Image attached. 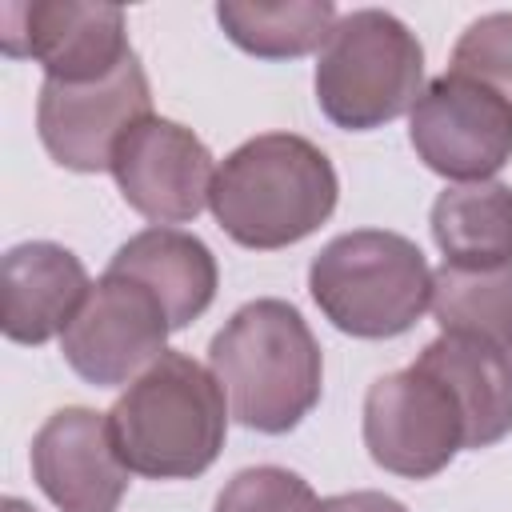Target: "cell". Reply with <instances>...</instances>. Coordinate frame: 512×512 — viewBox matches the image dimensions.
I'll use <instances>...</instances> for the list:
<instances>
[{"mask_svg":"<svg viewBox=\"0 0 512 512\" xmlns=\"http://www.w3.org/2000/svg\"><path fill=\"white\" fill-rule=\"evenodd\" d=\"M408 144L444 180H492L512 160V104L468 76L444 72L412 104Z\"/></svg>","mask_w":512,"mask_h":512,"instance_id":"7","label":"cell"},{"mask_svg":"<svg viewBox=\"0 0 512 512\" xmlns=\"http://www.w3.org/2000/svg\"><path fill=\"white\" fill-rule=\"evenodd\" d=\"M108 272L144 284L160 300L172 332L188 328L196 316H204L212 308L216 284H220L212 248L200 236L180 232V228H144V232H136L132 240H124L116 248Z\"/></svg>","mask_w":512,"mask_h":512,"instance_id":"14","label":"cell"},{"mask_svg":"<svg viewBox=\"0 0 512 512\" xmlns=\"http://www.w3.org/2000/svg\"><path fill=\"white\" fill-rule=\"evenodd\" d=\"M0 512H36V508H32V504H24L20 496H8V500L0 504Z\"/></svg>","mask_w":512,"mask_h":512,"instance_id":"22","label":"cell"},{"mask_svg":"<svg viewBox=\"0 0 512 512\" xmlns=\"http://www.w3.org/2000/svg\"><path fill=\"white\" fill-rule=\"evenodd\" d=\"M112 180L132 212L156 228L188 224L204 212L216 180L212 152L204 140L164 116L140 120L112 152Z\"/></svg>","mask_w":512,"mask_h":512,"instance_id":"11","label":"cell"},{"mask_svg":"<svg viewBox=\"0 0 512 512\" xmlns=\"http://www.w3.org/2000/svg\"><path fill=\"white\" fill-rule=\"evenodd\" d=\"M92 280L76 252L52 240H28L4 252V316L0 328L12 344H48L64 336L80 312Z\"/></svg>","mask_w":512,"mask_h":512,"instance_id":"13","label":"cell"},{"mask_svg":"<svg viewBox=\"0 0 512 512\" xmlns=\"http://www.w3.org/2000/svg\"><path fill=\"white\" fill-rule=\"evenodd\" d=\"M424 92L416 32L384 12L356 8L336 20L316 60V104L344 132H372L412 112Z\"/></svg>","mask_w":512,"mask_h":512,"instance_id":"5","label":"cell"},{"mask_svg":"<svg viewBox=\"0 0 512 512\" xmlns=\"http://www.w3.org/2000/svg\"><path fill=\"white\" fill-rule=\"evenodd\" d=\"M152 116V88L136 52L96 84L44 80L36 96V132L44 152L72 172L112 168L116 144Z\"/></svg>","mask_w":512,"mask_h":512,"instance_id":"9","label":"cell"},{"mask_svg":"<svg viewBox=\"0 0 512 512\" xmlns=\"http://www.w3.org/2000/svg\"><path fill=\"white\" fill-rule=\"evenodd\" d=\"M320 500L312 484L288 468L256 464L240 468L216 496L212 512H316Z\"/></svg>","mask_w":512,"mask_h":512,"instance_id":"20","label":"cell"},{"mask_svg":"<svg viewBox=\"0 0 512 512\" xmlns=\"http://www.w3.org/2000/svg\"><path fill=\"white\" fill-rule=\"evenodd\" d=\"M228 416L212 368L184 352H164L116 396L108 432L128 472L144 480H192L216 464Z\"/></svg>","mask_w":512,"mask_h":512,"instance_id":"3","label":"cell"},{"mask_svg":"<svg viewBox=\"0 0 512 512\" xmlns=\"http://www.w3.org/2000/svg\"><path fill=\"white\" fill-rule=\"evenodd\" d=\"M208 368L232 420L264 436L292 432L324 388V360L308 320L276 296L232 312L208 344Z\"/></svg>","mask_w":512,"mask_h":512,"instance_id":"1","label":"cell"},{"mask_svg":"<svg viewBox=\"0 0 512 512\" xmlns=\"http://www.w3.org/2000/svg\"><path fill=\"white\" fill-rule=\"evenodd\" d=\"M364 448L376 468L404 480H428L468 448V420L452 388L412 360L368 384Z\"/></svg>","mask_w":512,"mask_h":512,"instance_id":"6","label":"cell"},{"mask_svg":"<svg viewBox=\"0 0 512 512\" xmlns=\"http://www.w3.org/2000/svg\"><path fill=\"white\" fill-rule=\"evenodd\" d=\"M0 48L12 60H36L44 80L96 84L112 76L128 56V24L116 4L36 0L4 4Z\"/></svg>","mask_w":512,"mask_h":512,"instance_id":"10","label":"cell"},{"mask_svg":"<svg viewBox=\"0 0 512 512\" xmlns=\"http://www.w3.org/2000/svg\"><path fill=\"white\" fill-rule=\"evenodd\" d=\"M316 512H408L396 496H384V492H372V488H360V492H340V496H328L320 500Z\"/></svg>","mask_w":512,"mask_h":512,"instance_id":"21","label":"cell"},{"mask_svg":"<svg viewBox=\"0 0 512 512\" xmlns=\"http://www.w3.org/2000/svg\"><path fill=\"white\" fill-rule=\"evenodd\" d=\"M432 316L440 332L488 340L512 356V264L432 272Z\"/></svg>","mask_w":512,"mask_h":512,"instance_id":"18","label":"cell"},{"mask_svg":"<svg viewBox=\"0 0 512 512\" xmlns=\"http://www.w3.org/2000/svg\"><path fill=\"white\" fill-rule=\"evenodd\" d=\"M428 372H436L464 408L468 448H492L512 432V356L488 340L440 332L416 356Z\"/></svg>","mask_w":512,"mask_h":512,"instance_id":"15","label":"cell"},{"mask_svg":"<svg viewBox=\"0 0 512 512\" xmlns=\"http://www.w3.org/2000/svg\"><path fill=\"white\" fill-rule=\"evenodd\" d=\"M432 240L444 264L496 268L512 264V188L500 180L452 184L432 200Z\"/></svg>","mask_w":512,"mask_h":512,"instance_id":"16","label":"cell"},{"mask_svg":"<svg viewBox=\"0 0 512 512\" xmlns=\"http://www.w3.org/2000/svg\"><path fill=\"white\" fill-rule=\"evenodd\" d=\"M32 480L60 512H116L128 468L112 444L108 412L60 408L32 436Z\"/></svg>","mask_w":512,"mask_h":512,"instance_id":"12","label":"cell"},{"mask_svg":"<svg viewBox=\"0 0 512 512\" xmlns=\"http://www.w3.org/2000/svg\"><path fill=\"white\" fill-rule=\"evenodd\" d=\"M308 292L344 336L392 340L432 308V268L408 236L356 228L312 256Z\"/></svg>","mask_w":512,"mask_h":512,"instance_id":"4","label":"cell"},{"mask_svg":"<svg viewBox=\"0 0 512 512\" xmlns=\"http://www.w3.org/2000/svg\"><path fill=\"white\" fill-rule=\"evenodd\" d=\"M168 332L172 324L144 284L104 272L64 328L60 352L80 380L96 388H120L168 352Z\"/></svg>","mask_w":512,"mask_h":512,"instance_id":"8","label":"cell"},{"mask_svg":"<svg viewBox=\"0 0 512 512\" xmlns=\"http://www.w3.org/2000/svg\"><path fill=\"white\" fill-rule=\"evenodd\" d=\"M340 200L332 160L296 132H260L232 148L212 180L216 224L252 252H276L312 236Z\"/></svg>","mask_w":512,"mask_h":512,"instance_id":"2","label":"cell"},{"mask_svg":"<svg viewBox=\"0 0 512 512\" xmlns=\"http://www.w3.org/2000/svg\"><path fill=\"white\" fill-rule=\"evenodd\" d=\"M448 72L468 76L512 104V12H488L472 20L452 48Z\"/></svg>","mask_w":512,"mask_h":512,"instance_id":"19","label":"cell"},{"mask_svg":"<svg viewBox=\"0 0 512 512\" xmlns=\"http://www.w3.org/2000/svg\"><path fill=\"white\" fill-rule=\"evenodd\" d=\"M216 20L240 52L260 60H296L328 44L340 12L332 0H224L216 4Z\"/></svg>","mask_w":512,"mask_h":512,"instance_id":"17","label":"cell"}]
</instances>
